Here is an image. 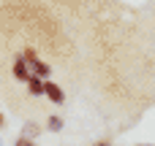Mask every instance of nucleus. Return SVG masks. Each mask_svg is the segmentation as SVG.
<instances>
[{
    "mask_svg": "<svg viewBox=\"0 0 155 146\" xmlns=\"http://www.w3.org/2000/svg\"><path fill=\"white\" fill-rule=\"evenodd\" d=\"M11 73H14V79H19V81H27V79H30V68H27V62L22 60V54H16V57H14Z\"/></svg>",
    "mask_w": 155,
    "mask_h": 146,
    "instance_id": "f257e3e1",
    "label": "nucleus"
},
{
    "mask_svg": "<svg viewBox=\"0 0 155 146\" xmlns=\"http://www.w3.org/2000/svg\"><path fill=\"white\" fill-rule=\"evenodd\" d=\"M44 95H46V98H49L52 103H57V106H60V103L65 100V95H63V89H60V87H57L54 81H44Z\"/></svg>",
    "mask_w": 155,
    "mask_h": 146,
    "instance_id": "f03ea898",
    "label": "nucleus"
},
{
    "mask_svg": "<svg viewBox=\"0 0 155 146\" xmlns=\"http://www.w3.org/2000/svg\"><path fill=\"white\" fill-rule=\"evenodd\" d=\"M25 84H27V92H30L33 98H41V95H44V81H41V79L30 76V79H27Z\"/></svg>",
    "mask_w": 155,
    "mask_h": 146,
    "instance_id": "7ed1b4c3",
    "label": "nucleus"
},
{
    "mask_svg": "<svg viewBox=\"0 0 155 146\" xmlns=\"http://www.w3.org/2000/svg\"><path fill=\"white\" fill-rule=\"evenodd\" d=\"M49 130H54V133L63 130V119L60 116H49Z\"/></svg>",
    "mask_w": 155,
    "mask_h": 146,
    "instance_id": "20e7f679",
    "label": "nucleus"
},
{
    "mask_svg": "<svg viewBox=\"0 0 155 146\" xmlns=\"http://www.w3.org/2000/svg\"><path fill=\"white\" fill-rule=\"evenodd\" d=\"M14 146H38V144H35L33 138H25V135H22V138H16V141H14Z\"/></svg>",
    "mask_w": 155,
    "mask_h": 146,
    "instance_id": "39448f33",
    "label": "nucleus"
},
{
    "mask_svg": "<svg viewBox=\"0 0 155 146\" xmlns=\"http://www.w3.org/2000/svg\"><path fill=\"white\" fill-rule=\"evenodd\" d=\"M5 127V116H3V111H0V130Z\"/></svg>",
    "mask_w": 155,
    "mask_h": 146,
    "instance_id": "423d86ee",
    "label": "nucleus"
},
{
    "mask_svg": "<svg viewBox=\"0 0 155 146\" xmlns=\"http://www.w3.org/2000/svg\"><path fill=\"white\" fill-rule=\"evenodd\" d=\"M95 146H112V144H109V141H98Z\"/></svg>",
    "mask_w": 155,
    "mask_h": 146,
    "instance_id": "0eeeda50",
    "label": "nucleus"
}]
</instances>
